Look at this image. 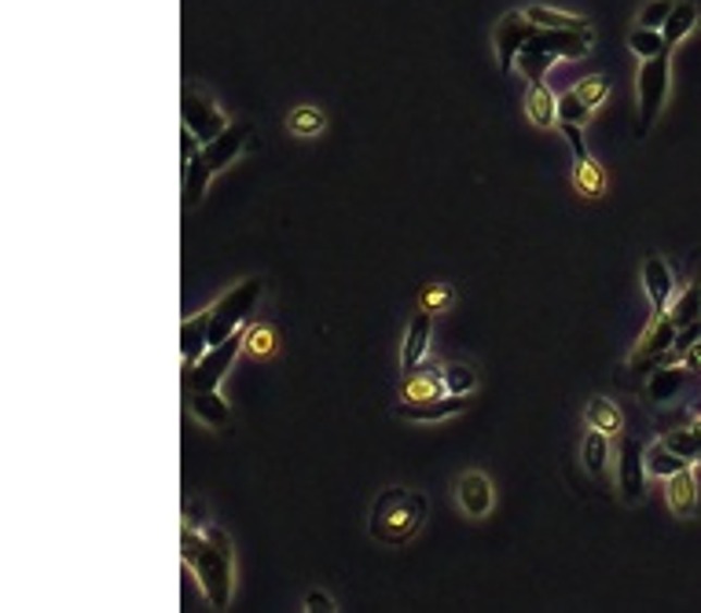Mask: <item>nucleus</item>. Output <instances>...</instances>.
Instances as JSON below:
<instances>
[{
  "instance_id": "nucleus-1",
  "label": "nucleus",
  "mask_w": 701,
  "mask_h": 613,
  "mask_svg": "<svg viewBox=\"0 0 701 613\" xmlns=\"http://www.w3.org/2000/svg\"><path fill=\"white\" fill-rule=\"evenodd\" d=\"M181 559L184 566L195 573L202 596L210 599V606L224 610L232 602V540L224 529H192L184 526L181 532Z\"/></svg>"
},
{
  "instance_id": "nucleus-2",
  "label": "nucleus",
  "mask_w": 701,
  "mask_h": 613,
  "mask_svg": "<svg viewBox=\"0 0 701 613\" xmlns=\"http://www.w3.org/2000/svg\"><path fill=\"white\" fill-rule=\"evenodd\" d=\"M595 41V29H537L529 37L526 48L518 52V71L529 82H544L548 71L555 63H569V59H585Z\"/></svg>"
},
{
  "instance_id": "nucleus-3",
  "label": "nucleus",
  "mask_w": 701,
  "mask_h": 613,
  "mask_svg": "<svg viewBox=\"0 0 701 613\" xmlns=\"http://www.w3.org/2000/svg\"><path fill=\"white\" fill-rule=\"evenodd\" d=\"M430 503L422 492H408V489H386L379 492L371 507V537L379 543H390V548H401L408 543L427 522Z\"/></svg>"
},
{
  "instance_id": "nucleus-4",
  "label": "nucleus",
  "mask_w": 701,
  "mask_h": 613,
  "mask_svg": "<svg viewBox=\"0 0 701 613\" xmlns=\"http://www.w3.org/2000/svg\"><path fill=\"white\" fill-rule=\"evenodd\" d=\"M258 298H261V280H246L239 286H232V291L210 309V345L232 339L235 331H243Z\"/></svg>"
},
{
  "instance_id": "nucleus-5",
  "label": "nucleus",
  "mask_w": 701,
  "mask_h": 613,
  "mask_svg": "<svg viewBox=\"0 0 701 613\" xmlns=\"http://www.w3.org/2000/svg\"><path fill=\"white\" fill-rule=\"evenodd\" d=\"M668 56H673V52H661V56L643 59V63H639V77H636V93H639V122H636V128H639V136H643L647 128L657 122L661 107H665L668 82H673Z\"/></svg>"
},
{
  "instance_id": "nucleus-6",
  "label": "nucleus",
  "mask_w": 701,
  "mask_h": 613,
  "mask_svg": "<svg viewBox=\"0 0 701 613\" xmlns=\"http://www.w3.org/2000/svg\"><path fill=\"white\" fill-rule=\"evenodd\" d=\"M243 350H246V328L235 331L232 339L210 345V350L202 353V360L187 368V390H217Z\"/></svg>"
},
{
  "instance_id": "nucleus-7",
  "label": "nucleus",
  "mask_w": 701,
  "mask_h": 613,
  "mask_svg": "<svg viewBox=\"0 0 701 613\" xmlns=\"http://www.w3.org/2000/svg\"><path fill=\"white\" fill-rule=\"evenodd\" d=\"M676 334H679V328L673 323V316H668V312H654V320L647 323L643 339H639V345L631 350L628 368L631 371H654V368H661V364L668 360V353H673Z\"/></svg>"
},
{
  "instance_id": "nucleus-8",
  "label": "nucleus",
  "mask_w": 701,
  "mask_h": 613,
  "mask_svg": "<svg viewBox=\"0 0 701 613\" xmlns=\"http://www.w3.org/2000/svg\"><path fill=\"white\" fill-rule=\"evenodd\" d=\"M181 118H184V128H187V133H195L202 144L217 140V136H221L224 128H229V118H224L221 107H217V103L210 100V96L192 93V88H187V93H184Z\"/></svg>"
},
{
  "instance_id": "nucleus-9",
  "label": "nucleus",
  "mask_w": 701,
  "mask_h": 613,
  "mask_svg": "<svg viewBox=\"0 0 701 613\" xmlns=\"http://www.w3.org/2000/svg\"><path fill=\"white\" fill-rule=\"evenodd\" d=\"M647 452L639 441L620 438V452H617V489L625 503H639L647 496Z\"/></svg>"
},
{
  "instance_id": "nucleus-10",
  "label": "nucleus",
  "mask_w": 701,
  "mask_h": 613,
  "mask_svg": "<svg viewBox=\"0 0 701 613\" xmlns=\"http://www.w3.org/2000/svg\"><path fill=\"white\" fill-rule=\"evenodd\" d=\"M540 26H532L526 12H507L496 23V59H500V71H515L518 63V52L526 48V41L532 34H537Z\"/></svg>"
},
{
  "instance_id": "nucleus-11",
  "label": "nucleus",
  "mask_w": 701,
  "mask_h": 613,
  "mask_svg": "<svg viewBox=\"0 0 701 613\" xmlns=\"http://www.w3.org/2000/svg\"><path fill=\"white\" fill-rule=\"evenodd\" d=\"M430 353V312L419 309L411 316L408 323V334H404V350H401V371L411 375L422 368V360H427Z\"/></svg>"
},
{
  "instance_id": "nucleus-12",
  "label": "nucleus",
  "mask_w": 701,
  "mask_h": 613,
  "mask_svg": "<svg viewBox=\"0 0 701 613\" xmlns=\"http://www.w3.org/2000/svg\"><path fill=\"white\" fill-rule=\"evenodd\" d=\"M456 496H459V507L467 511L470 518H485L492 511V481L481 470H467L456 481Z\"/></svg>"
},
{
  "instance_id": "nucleus-13",
  "label": "nucleus",
  "mask_w": 701,
  "mask_h": 613,
  "mask_svg": "<svg viewBox=\"0 0 701 613\" xmlns=\"http://www.w3.org/2000/svg\"><path fill=\"white\" fill-rule=\"evenodd\" d=\"M643 286L650 294V305H654V312H668V302H673V269H668L665 261H661L657 254H650L643 261Z\"/></svg>"
},
{
  "instance_id": "nucleus-14",
  "label": "nucleus",
  "mask_w": 701,
  "mask_h": 613,
  "mask_svg": "<svg viewBox=\"0 0 701 613\" xmlns=\"http://www.w3.org/2000/svg\"><path fill=\"white\" fill-rule=\"evenodd\" d=\"M187 408H192V415L202 422V427L221 430V427H229V422H232L229 401H224L217 390H187Z\"/></svg>"
},
{
  "instance_id": "nucleus-15",
  "label": "nucleus",
  "mask_w": 701,
  "mask_h": 613,
  "mask_svg": "<svg viewBox=\"0 0 701 613\" xmlns=\"http://www.w3.org/2000/svg\"><path fill=\"white\" fill-rule=\"evenodd\" d=\"M448 397V385H444V371H411L401 385V401L404 404H422V401H438Z\"/></svg>"
},
{
  "instance_id": "nucleus-16",
  "label": "nucleus",
  "mask_w": 701,
  "mask_h": 613,
  "mask_svg": "<svg viewBox=\"0 0 701 613\" xmlns=\"http://www.w3.org/2000/svg\"><path fill=\"white\" fill-rule=\"evenodd\" d=\"M665 500L673 514L679 518H690V514L698 511V478H694V467L673 474V478H665Z\"/></svg>"
},
{
  "instance_id": "nucleus-17",
  "label": "nucleus",
  "mask_w": 701,
  "mask_h": 613,
  "mask_svg": "<svg viewBox=\"0 0 701 613\" xmlns=\"http://www.w3.org/2000/svg\"><path fill=\"white\" fill-rule=\"evenodd\" d=\"M246 136H250V125H229L217 140L202 147V155L210 158L213 170H224V165H232L239 158V151L246 147Z\"/></svg>"
},
{
  "instance_id": "nucleus-18",
  "label": "nucleus",
  "mask_w": 701,
  "mask_h": 613,
  "mask_svg": "<svg viewBox=\"0 0 701 613\" xmlns=\"http://www.w3.org/2000/svg\"><path fill=\"white\" fill-rule=\"evenodd\" d=\"M467 408V397L463 393H448V397H438V401H422V404H401V415L411 422H441V419H452Z\"/></svg>"
},
{
  "instance_id": "nucleus-19",
  "label": "nucleus",
  "mask_w": 701,
  "mask_h": 613,
  "mask_svg": "<svg viewBox=\"0 0 701 613\" xmlns=\"http://www.w3.org/2000/svg\"><path fill=\"white\" fill-rule=\"evenodd\" d=\"M210 350V309L199 312V316H187L184 328H181V353H184V364L202 360V353Z\"/></svg>"
},
{
  "instance_id": "nucleus-20",
  "label": "nucleus",
  "mask_w": 701,
  "mask_h": 613,
  "mask_svg": "<svg viewBox=\"0 0 701 613\" xmlns=\"http://www.w3.org/2000/svg\"><path fill=\"white\" fill-rule=\"evenodd\" d=\"M526 118L537 128H555L558 122V96L551 93L548 82H532L526 93Z\"/></svg>"
},
{
  "instance_id": "nucleus-21",
  "label": "nucleus",
  "mask_w": 701,
  "mask_h": 613,
  "mask_svg": "<svg viewBox=\"0 0 701 613\" xmlns=\"http://www.w3.org/2000/svg\"><path fill=\"white\" fill-rule=\"evenodd\" d=\"M701 23V0H676L673 15L665 19V26H661V34H665L668 48H676L684 37H690Z\"/></svg>"
},
{
  "instance_id": "nucleus-22",
  "label": "nucleus",
  "mask_w": 701,
  "mask_h": 613,
  "mask_svg": "<svg viewBox=\"0 0 701 613\" xmlns=\"http://www.w3.org/2000/svg\"><path fill=\"white\" fill-rule=\"evenodd\" d=\"M217 170L210 165V158H206L202 151L192 158V162H184V206L187 210H195V206L202 203V195H206V187H210V176Z\"/></svg>"
},
{
  "instance_id": "nucleus-23",
  "label": "nucleus",
  "mask_w": 701,
  "mask_h": 613,
  "mask_svg": "<svg viewBox=\"0 0 701 613\" xmlns=\"http://www.w3.org/2000/svg\"><path fill=\"white\" fill-rule=\"evenodd\" d=\"M687 382V368L679 364H661V368L650 371V382H647V397L650 401H673Z\"/></svg>"
},
{
  "instance_id": "nucleus-24",
  "label": "nucleus",
  "mask_w": 701,
  "mask_h": 613,
  "mask_svg": "<svg viewBox=\"0 0 701 613\" xmlns=\"http://www.w3.org/2000/svg\"><path fill=\"white\" fill-rule=\"evenodd\" d=\"M521 12H526L529 23L540 26V29H588V26H591L588 19L569 15V12H558V8H548V4H526Z\"/></svg>"
},
{
  "instance_id": "nucleus-25",
  "label": "nucleus",
  "mask_w": 701,
  "mask_h": 613,
  "mask_svg": "<svg viewBox=\"0 0 701 613\" xmlns=\"http://www.w3.org/2000/svg\"><path fill=\"white\" fill-rule=\"evenodd\" d=\"M585 422L588 427H595L602 433H610V438H620V430H625V415L610 397H595L585 408Z\"/></svg>"
},
{
  "instance_id": "nucleus-26",
  "label": "nucleus",
  "mask_w": 701,
  "mask_h": 613,
  "mask_svg": "<svg viewBox=\"0 0 701 613\" xmlns=\"http://www.w3.org/2000/svg\"><path fill=\"white\" fill-rule=\"evenodd\" d=\"M687 467H694L690 459H684L679 452H673L668 449L665 441H654L647 449V474H654V478H673V474H679V470H687Z\"/></svg>"
},
{
  "instance_id": "nucleus-27",
  "label": "nucleus",
  "mask_w": 701,
  "mask_h": 613,
  "mask_svg": "<svg viewBox=\"0 0 701 613\" xmlns=\"http://www.w3.org/2000/svg\"><path fill=\"white\" fill-rule=\"evenodd\" d=\"M580 459H585V470L591 478H602V474H606V459H610V433L588 427L585 444H580Z\"/></svg>"
},
{
  "instance_id": "nucleus-28",
  "label": "nucleus",
  "mask_w": 701,
  "mask_h": 613,
  "mask_svg": "<svg viewBox=\"0 0 701 613\" xmlns=\"http://www.w3.org/2000/svg\"><path fill=\"white\" fill-rule=\"evenodd\" d=\"M573 187H577L585 199H599L602 187H606V173L595 158H585V162H573Z\"/></svg>"
},
{
  "instance_id": "nucleus-29",
  "label": "nucleus",
  "mask_w": 701,
  "mask_h": 613,
  "mask_svg": "<svg viewBox=\"0 0 701 613\" xmlns=\"http://www.w3.org/2000/svg\"><path fill=\"white\" fill-rule=\"evenodd\" d=\"M673 323L679 331L690 328V323L701 320V283H687L684 291H679V298H673Z\"/></svg>"
},
{
  "instance_id": "nucleus-30",
  "label": "nucleus",
  "mask_w": 701,
  "mask_h": 613,
  "mask_svg": "<svg viewBox=\"0 0 701 613\" xmlns=\"http://www.w3.org/2000/svg\"><path fill=\"white\" fill-rule=\"evenodd\" d=\"M628 48L639 56V63H643V59H654L661 52H673V48H668V41H665V34H661V29H650V26H636V29H631V34H628Z\"/></svg>"
},
{
  "instance_id": "nucleus-31",
  "label": "nucleus",
  "mask_w": 701,
  "mask_h": 613,
  "mask_svg": "<svg viewBox=\"0 0 701 613\" xmlns=\"http://www.w3.org/2000/svg\"><path fill=\"white\" fill-rule=\"evenodd\" d=\"M291 133L294 136H305V140H309V136H320L323 128H328V118H323V111L320 107H309V103H302V107H294L291 111Z\"/></svg>"
},
{
  "instance_id": "nucleus-32",
  "label": "nucleus",
  "mask_w": 701,
  "mask_h": 613,
  "mask_svg": "<svg viewBox=\"0 0 701 613\" xmlns=\"http://www.w3.org/2000/svg\"><path fill=\"white\" fill-rule=\"evenodd\" d=\"M246 353H250L254 360H269L275 353V331L269 323H250L246 328Z\"/></svg>"
},
{
  "instance_id": "nucleus-33",
  "label": "nucleus",
  "mask_w": 701,
  "mask_h": 613,
  "mask_svg": "<svg viewBox=\"0 0 701 613\" xmlns=\"http://www.w3.org/2000/svg\"><path fill=\"white\" fill-rule=\"evenodd\" d=\"M661 441H665L673 452H679V456H684V459H690V463H701V438L694 433V427H684V430H668Z\"/></svg>"
},
{
  "instance_id": "nucleus-34",
  "label": "nucleus",
  "mask_w": 701,
  "mask_h": 613,
  "mask_svg": "<svg viewBox=\"0 0 701 613\" xmlns=\"http://www.w3.org/2000/svg\"><path fill=\"white\" fill-rule=\"evenodd\" d=\"M573 93H577L580 100H585L591 111H595V107H602V100L610 96V82L602 74H588V77H580V82L573 85Z\"/></svg>"
},
{
  "instance_id": "nucleus-35",
  "label": "nucleus",
  "mask_w": 701,
  "mask_h": 613,
  "mask_svg": "<svg viewBox=\"0 0 701 613\" xmlns=\"http://www.w3.org/2000/svg\"><path fill=\"white\" fill-rule=\"evenodd\" d=\"M452 302H456V294H452L448 283H430L427 291L419 294V309H427L430 316L433 312H448Z\"/></svg>"
},
{
  "instance_id": "nucleus-36",
  "label": "nucleus",
  "mask_w": 701,
  "mask_h": 613,
  "mask_svg": "<svg viewBox=\"0 0 701 613\" xmlns=\"http://www.w3.org/2000/svg\"><path fill=\"white\" fill-rule=\"evenodd\" d=\"M558 122H577V125H588L591 122V107L580 100L573 88L558 96Z\"/></svg>"
},
{
  "instance_id": "nucleus-37",
  "label": "nucleus",
  "mask_w": 701,
  "mask_h": 613,
  "mask_svg": "<svg viewBox=\"0 0 701 613\" xmlns=\"http://www.w3.org/2000/svg\"><path fill=\"white\" fill-rule=\"evenodd\" d=\"M444 385H448V393H463L467 397L474 385H478V375H474L470 364H448L444 368Z\"/></svg>"
},
{
  "instance_id": "nucleus-38",
  "label": "nucleus",
  "mask_w": 701,
  "mask_h": 613,
  "mask_svg": "<svg viewBox=\"0 0 701 613\" xmlns=\"http://www.w3.org/2000/svg\"><path fill=\"white\" fill-rule=\"evenodd\" d=\"M676 0H647L643 12H639V26H650V29H661L665 26V19L673 15Z\"/></svg>"
},
{
  "instance_id": "nucleus-39",
  "label": "nucleus",
  "mask_w": 701,
  "mask_h": 613,
  "mask_svg": "<svg viewBox=\"0 0 701 613\" xmlns=\"http://www.w3.org/2000/svg\"><path fill=\"white\" fill-rule=\"evenodd\" d=\"M562 125V136H566V144H569V151H573V162H585L588 155V147H585V125H577V122H558Z\"/></svg>"
},
{
  "instance_id": "nucleus-40",
  "label": "nucleus",
  "mask_w": 701,
  "mask_h": 613,
  "mask_svg": "<svg viewBox=\"0 0 701 613\" xmlns=\"http://www.w3.org/2000/svg\"><path fill=\"white\" fill-rule=\"evenodd\" d=\"M305 610H312V613H331L334 602H331V596H323V591H309V596H305Z\"/></svg>"
},
{
  "instance_id": "nucleus-41",
  "label": "nucleus",
  "mask_w": 701,
  "mask_h": 613,
  "mask_svg": "<svg viewBox=\"0 0 701 613\" xmlns=\"http://www.w3.org/2000/svg\"><path fill=\"white\" fill-rule=\"evenodd\" d=\"M184 526H192V529H206V507H199V503H192V507L184 511Z\"/></svg>"
},
{
  "instance_id": "nucleus-42",
  "label": "nucleus",
  "mask_w": 701,
  "mask_h": 613,
  "mask_svg": "<svg viewBox=\"0 0 701 613\" xmlns=\"http://www.w3.org/2000/svg\"><path fill=\"white\" fill-rule=\"evenodd\" d=\"M684 368H687V371H694V375H701V342H698V345H690V350L684 353Z\"/></svg>"
}]
</instances>
